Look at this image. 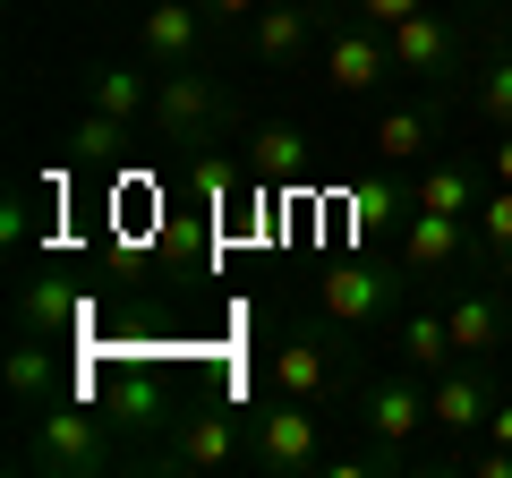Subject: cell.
<instances>
[{
    "instance_id": "cell-23",
    "label": "cell",
    "mask_w": 512,
    "mask_h": 478,
    "mask_svg": "<svg viewBox=\"0 0 512 478\" xmlns=\"http://www.w3.org/2000/svg\"><path fill=\"white\" fill-rule=\"evenodd\" d=\"M427 137H436V111H419V103H402V111H384V120H376V154H384V163H419Z\"/></svg>"
},
{
    "instance_id": "cell-18",
    "label": "cell",
    "mask_w": 512,
    "mask_h": 478,
    "mask_svg": "<svg viewBox=\"0 0 512 478\" xmlns=\"http://www.w3.org/2000/svg\"><path fill=\"white\" fill-rule=\"evenodd\" d=\"M342 205H350V231H359V239H384L393 222H410V205H419V197H402V180L367 171V180L342 188Z\"/></svg>"
},
{
    "instance_id": "cell-17",
    "label": "cell",
    "mask_w": 512,
    "mask_h": 478,
    "mask_svg": "<svg viewBox=\"0 0 512 478\" xmlns=\"http://www.w3.org/2000/svg\"><path fill=\"white\" fill-rule=\"evenodd\" d=\"M274 385L299 393V402H325V393H333V350H325V333H291V342L274 350Z\"/></svg>"
},
{
    "instance_id": "cell-4",
    "label": "cell",
    "mask_w": 512,
    "mask_h": 478,
    "mask_svg": "<svg viewBox=\"0 0 512 478\" xmlns=\"http://www.w3.org/2000/svg\"><path fill=\"white\" fill-rule=\"evenodd\" d=\"M154 137L163 146H205L214 137V120H222V94H214V77H197V69H154Z\"/></svg>"
},
{
    "instance_id": "cell-13",
    "label": "cell",
    "mask_w": 512,
    "mask_h": 478,
    "mask_svg": "<svg viewBox=\"0 0 512 478\" xmlns=\"http://www.w3.org/2000/svg\"><path fill=\"white\" fill-rule=\"evenodd\" d=\"M444 325H453V350H461V359H495V350H504V333H512V291L495 299L487 282H470V291L444 308Z\"/></svg>"
},
{
    "instance_id": "cell-31",
    "label": "cell",
    "mask_w": 512,
    "mask_h": 478,
    "mask_svg": "<svg viewBox=\"0 0 512 478\" xmlns=\"http://www.w3.org/2000/svg\"><path fill=\"white\" fill-rule=\"evenodd\" d=\"M478 436H487V444H512V402H495V410H487V427H478Z\"/></svg>"
},
{
    "instance_id": "cell-8",
    "label": "cell",
    "mask_w": 512,
    "mask_h": 478,
    "mask_svg": "<svg viewBox=\"0 0 512 478\" xmlns=\"http://www.w3.org/2000/svg\"><path fill=\"white\" fill-rule=\"evenodd\" d=\"M384 43H393V69H402V77H444V69H461V26L444 18V9H419V18L384 26Z\"/></svg>"
},
{
    "instance_id": "cell-32",
    "label": "cell",
    "mask_w": 512,
    "mask_h": 478,
    "mask_svg": "<svg viewBox=\"0 0 512 478\" xmlns=\"http://www.w3.org/2000/svg\"><path fill=\"white\" fill-rule=\"evenodd\" d=\"M487 171H495V180L512 188V129H495V154H487Z\"/></svg>"
},
{
    "instance_id": "cell-3",
    "label": "cell",
    "mask_w": 512,
    "mask_h": 478,
    "mask_svg": "<svg viewBox=\"0 0 512 478\" xmlns=\"http://www.w3.org/2000/svg\"><path fill=\"white\" fill-rule=\"evenodd\" d=\"M478 222L470 214H436V205H410V222H402V274L410 282H436V274H453V265H487V248H478Z\"/></svg>"
},
{
    "instance_id": "cell-35",
    "label": "cell",
    "mask_w": 512,
    "mask_h": 478,
    "mask_svg": "<svg viewBox=\"0 0 512 478\" xmlns=\"http://www.w3.org/2000/svg\"><path fill=\"white\" fill-rule=\"evenodd\" d=\"M9 9H18V0H9Z\"/></svg>"
},
{
    "instance_id": "cell-24",
    "label": "cell",
    "mask_w": 512,
    "mask_h": 478,
    "mask_svg": "<svg viewBox=\"0 0 512 478\" xmlns=\"http://www.w3.org/2000/svg\"><path fill=\"white\" fill-rule=\"evenodd\" d=\"M120 146H128V120H111V111H86V120H77V137H69V163L111 171V163H120Z\"/></svg>"
},
{
    "instance_id": "cell-9",
    "label": "cell",
    "mask_w": 512,
    "mask_h": 478,
    "mask_svg": "<svg viewBox=\"0 0 512 478\" xmlns=\"http://www.w3.org/2000/svg\"><path fill=\"white\" fill-rule=\"evenodd\" d=\"M487 410H495V385L470 368V359H453V368L427 376V419H436L444 436H478V427H487Z\"/></svg>"
},
{
    "instance_id": "cell-28",
    "label": "cell",
    "mask_w": 512,
    "mask_h": 478,
    "mask_svg": "<svg viewBox=\"0 0 512 478\" xmlns=\"http://www.w3.org/2000/svg\"><path fill=\"white\" fill-rule=\"evenodd\" d=\"M35 239V188H9L0 197V248H26Z\"/></svg>"
},
{
    "instance_id": "cell-10",
    "label": "cell",
    "mask_w": 512,
    "mask_h": 478,
    "mask_svg": "<svg viewBox=\"0 0 512 478\" xmlns=\"http://www.w3.org/2000/svg\"><path fill=\"white\" fill-rule=\"evenodd\" d=\"M69 385H86V368H69L60 342H43V333H18V342H9V402L18 410L52 402V393H69Z\"/></svg>"
},
{
    "instance_id": "cell-7",
    "label": "cell",
    "mask_w": 512,
    "mask_h": 478,
    "mask_svg": "<svg viewBox=\"0 0 512 478\" xmlns=\"http://www.w3.org/2000/svg\"><path fill=\"white\" fill-rule=\"evenodd\" d=\"M359 427H367L376 444H410L419 427H436V419H427V385H419V368H410V376H376V385L359 393Z\"/></svg>"
},
{
    "instance_id": "cell-26",
    "label": "cell",
    "mask_w": 512,
    "mask_h": 478,
    "mask_svg": "<svg viewBox=\"0 0 512 478\" xmlns=\"http://www.w3.org/2000/svg\"><path fill=\"white\" fill-rule=\"evenodd\" d=\"M470 222H478V248H487V265H512V188H504V180L478 197Z\"/></svg>"
},
{
    "instance_id": "cell-1",
    "label": "cell",
    "mask_w": 512,
    "mask_h": 478,
    "mask_svg": "<svg viewBox=\"0 0 512 478\" xmlns=\"http://www.w3.org/2000/svg\"><path fill=\"white\" fill-rule=\"evenodd\" d=\"M111 427H120V419H111L86 385L52 393V402L26 410V470H60V478H103V470H120Z\"/></svg>"
},
{
    "instance_id": "cell-34",
    "label": "cell",
    "mask_w": 512,
    "mask_h": 478,
    "mask_svg": "<svg viewBox=\"0 0 512 478\" xmlns=\"http://www.w3.org/2000/svg\"><path fill=\"white\" fill-rule=\"evenodd\" d=\"M504 282H512V265H504Z\"/></svg>"
},
{
    "instance_id": "cell-19",
    "label": "cell",
    "mask_w": 512,
    "mask_h": 478,
    "mask_svg": "<svg viewBox=\"0 0 512 478\" xmlns=\"http://www.w3.org/2000/svg\"><path fill=\"white\" fill-rule=\"evenodd\" d=\"M248 171H256L265 188L308 180V137H299V129H282V120H274V129H256V137H248Z\"/></svg>"
},
{
    "instance_id": "cell-6",
    "label": "cell",
    "mask_w": 512,
    "mask_h": 478,
    "mask_svg": "<svg viewBox=\"0 0 512 478\" xmlns=\"http://www.w3.org/2000/svg\"><path fill=\"white\" fill-rule=\"evenodd\" d=\"M86 393L128 427V436H146V427H163V419H171L163 376H146V368H86Z\"/></svg>"
},
{
    "instance_id": "cell-14",
    "label": "cell",
    "mask_w": 512,
    "mask_h": 478,
    "mask_svg": "<svg viewBox=\"0 0 512 478\" xmlns=\"http://www.w3.org/2000/svg\"><path fill=\"white\" fill-rule=\"evenodd\" d=\"M248 43H256L265 69H299L308 43H316V9H308V0H265V9L248 18Z\"/></svg>"
},
{
    "instance_id": "cell-20",
    "label": "cell",
    "mask_w": 512,
    "mask_h": 478,
    "mask_svg": "<svg viewBox=\"0 0 512 478\" xmlns=\"http://www.w3.org/2000/svg\"><path fill=\"white\" fill-rule=\"evenodd\" d=\"M402 368H419V376H436V368H453L461 350H453V325H444V308H410L402 316Z\"/></svg>"
},
{
    "instance_id": "cell-16",
    "label": "cell",
    "mask_w": 512,
    "mask_h": 478,
    "mask_svg": "<svg viewBox=\"0 0 512 478\" xmlns=\"http://www.w3.org/2000/svg\"><path fill=\"white\" fill-rule=\"evenodd\" d=\"M239 453H248V444H239V427L222 419V410H188L180 436H171V470H231Z\"/></svg>"
},
{
    "instance_id": "cell-29",
    "label": "cell",
    "mask_w": 512,
    "mask_h": 478,
    "mask_svg": "<svg viewBox=\"0 0 512 478\" xmlns=\"http://www.w3.org/2000/svg\"><path fill=\"white\" fill-rule=\"evenodd\" d=\"M350 9H359L367 26H402V18H419L427 0H350Z\"/></svg>"
},
{
    "instance_id": "cell-15",
    "label": "cell",
    "mask_w": 512,
    "mask_h": 478,
    "mask_svg": "<svg viewBox=\"0 0 512 478\" xmlns=\"http://www.w3.org/2000/svg\"><path fill=\"white\" fill-rule=\"evenodd\" d=\"M86 325V291H77L69 274H43L18 291V333H43V342H69V333Z\"/></svg>"
},
{
    "instance_id": "cell-22",
    "label": "cell",
    "mask_w": 512,
    "mask_h": 478,
    "mask_svg": "<svg viewBox=\"0 0 512 478\" xmlns=\"http://www.w3.org/2000/svg\"><path fill=\"white\" fill-rule=\"evenodd\" d=\"M419 205H436V214H478V197H487V180H478L470 163H436L419 171V188H410Z\"/></svg>"
},
{
    "instance_id": "cell-2",
    "label": "cell",
    "mask_w": 512,
    "mask_h": 478,
    "mask_svg": "<svg viewBox=\"0 0 512 478\" xmlns=\"http://www.w3.org/2000/svg\"><path fill=\"white\" fill-rule=\"evenodd\" d=\"M248 461L265 478H308L325 470V427L299 393H274V402H256V427H248Z\"/></svg>"
},
{
    "instance_id": "cell-11",
    "label": "cell",
    "mask_w": 512,
    "mask_h": 478,
    "mask_svg": "<svg viewBox=\"0 0 512 478\" xmlns=\"http://www.w3.org/2000/svg\"><path fill=\"white\" fill-rule=\"evenodd\" d=\"M376 77H393V43H384V26H342V35L325 43V86L333 94H367Z\"/></svg>"
},
{
    "instance_id": "cell-27",
    "label": "cell",
    "mask_w": 512,
    "mask_h": 478,
    "mask_svg": "<svg viewBox=\"0 0 512 478\" xmlns=\"http://www.w3.org/2000/svg\"><path fill=\"white\" fill-rule=\"evenodd\" d=\"M478 120H487V129H512V52H495L487 69H478Z\"/></svg>"
},
{
    "instance_id": "cell-30",
    "label": "cell",
    "mask_w": 512,
    "mask_h": 478,
    "mask_svg": "<svg viewBox=\"0 0 512 478\" xmlns=\"http://www.w3.org/2000/svg\"><path fill=\"white\" fill-rule=\"evenodd\" d=\"M256 9H265V0H205V18H214V26H248Z\"/></svg>"
},
{
    "instance_id": "cell-25",
    "label": "cell",
    "mask_w": 512,
    "mask_h": 478,
    "mask_svg": "<svg viewBox=\"0 0 512 478\" xmlns=\"http://www.w3.org/2000/svg\"><path fill=\"white\" fill-rule=\"evenodd\" d=\"M239 180H256V171H231L222 154H197V163H188V188H197V205H205V214H231ZM256 188H265V180H256Z\"/></svg>"
},
{
    "instance_id": "cell-21",
    "label": "cell",
    "mask_w": 512,
    "mask_h": 478,
    "mask_svg": "<svg viewBox=\"0 0 512 478\" xmlns=\"http://www.w3.org/2000/svg\"><path fill=\"white\" fill-rule=\"evenodd\" d=\"M94 111H111V120H128V129H137V120L154 111V77H146V69H120V60H111V69H94Z\"/></svg>"
},
{
    "instance_id": "cell-5",
    "label": "cell",
    "mask_w": 512,
    "mask_h": 478,
    "mask_svg": "<svg viewBox=\"0 0 512 478\" xmlns=\"http://www.w3.org/2000/svg\"><path fill=\"white\" fill-rule=\"evenodd\" d=\"M205 0H146V18H137V43H146V69H188L205 43Z\"/></svg>"
},
{
    "instance_id": "cell-12",
    "label": "cell",
    "mask_w": 512,
    "mask_h": 478,
    "mask_svg": "<svg viewBox=\"0 0 512 478\" xmlns=\"http://www.w3.org/2000/svg\"><path fill=\"white\" fill-rule=\"evenodd\" d=\"M384 308H393V274H376L359 257L325 265V325H376Z\"/></svg>"
},
{
    "instance_id": "cell-33",
    "label": "cell",
    "mask_w": 512,
    "mask_h": 478,
    "mask_svg": "<svg viewBox=\"0 0 512 478\" xmlns=\"http://www.w3.org/2000/svg\"><path fill=\"white\" fill-rule=\"evenodd\" d=\"M308 9H325V0H308Z\"/></svg>"
}]
</instances>
